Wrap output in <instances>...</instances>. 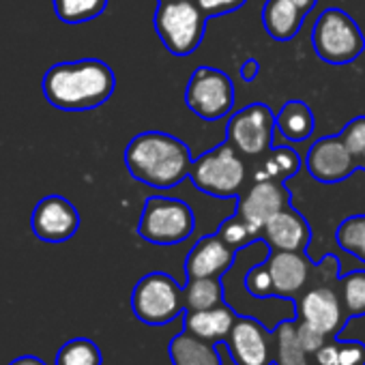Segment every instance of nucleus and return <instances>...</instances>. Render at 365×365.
<instances>
[{"instance_id": "17", "label": "nucleus", "mask_w": 365, "mask_h": 365, "mask_svg": "<svg viewBox=\"0 0 365 365\" xmlns=\"http://www.w3.org/2000/svg\"><path fill=\"white\" fill-rule=\"evenodd\" d=\"M273 279L275 297L279 299H297L305 292L309 282L312 264L303 252H275L271 250L269 258L264 260Z\"/></svg>"}, {"instance_id": "9", "label": "nucleus", "mask_w": 365, "mask_h": 365, "mask_svg": "<svg viewBox=\"0 0 365 365\" xmlns=\"http://www.w3.org/2000/svg\"><path fill=\"white\" fill-rule=\"evenodd\" d=\"M275 114L267 103H252L235 112L226 125L228 142L247 157H262L273 148Z\"/></svg>"}, {"instance_id": "16", "label": "nucleus", "mask_w": 365, "mask_h": 365, "mask_svg": "<svg viewBox=\"0 0 365 365\" xmlns=\"http://www.w3.org/2000/svg\"><path fill=\"white\" fill-rule=\"evenodd\" d=\"M237 260V250L230 247L217 232L202 237L185 260V277H222Z\"/></svg>"}, {"instance_id": "23", "label": "nucleus", "mask_w": 365, "mask_h": 365, "mask_svg": "<svg viewBox=\"0 0 365 365\" xmlns=\"http://www.w3.org/2000/svg\"><path fill=\"white\" fill-rule=\"evenodd\" d=\"M185 297V312L211 309L224 303V284L222 277H192L182 286Z\"/></svg>"}, {"instance_id": "19", "label": "nucleus", "mask_w": 365, "mask_h": 365, "mask_svg": "<svg viewBox=\"0 0 365 365\" xmlns=\"http://www.w3.org/2000/svg\"><path fill=\"white\" fill-rule=\"evenodd\" d=\"M305 14L294 5V0H267L262 9V26L267 35L277 41L286 43L299 35L303 26Z\"/></svg>"}, {"instance_id": "18", "label": "nucleus", "mask_w": 365, "mask_h": 365, "mask_svg": "<svg viewBox=\"0 0 365 365\" xmlns=\"http://www.w3.org/2000/svg\"><path fill=\"white\" fill-rule=\"evenodd\" d=\"M237 314L230 305L222 303L215 305L211 309H200V312H185V322H182V329H187L190 333L209 339L213 344H226L235 322H237Z\"/></svg>"}, {"instance_id": "35", "label": "nucleus", "mask_w": 365, "mask_h": 365, "mask_svg": "<svg viewBox=\"0 0 365 365\" xmlns=\"http://www.w3.org/2000/svg\"><path fill=\"white\" fill-rule=\"evenodd\" d=\"M316 365H339V341L335 339H327V344L314 354Z\"/></svg>"}, {"instance_id": "36", "label": "nucleus", "mask_w": 365, "mask_h": 365, "mask_svg": "<svg viewBox=\"0 0 365 365\" xmlns=\"http://www.w3.org/2000/svg\"><path fill=\"white\" fill-rule=\"evenodd\" d=\"M258 73H260V63L256 58H247L241 65V71H239V76H241L243 82H254L258 78Z\"/></svg>"}, {"instance_id": "20", "label": "nucleus", "mask_w": 365, "mask_h": 365, "mask_svg": "<svg viewBox=\"0 0 365 365\" xmlns=\"http://www.w3.org/2000/svg\"><path fill=\"white\" fill-rule=\"evenodd\" d=\"M168 354L172 365H222L217 344L202 339L187 329H182L170 339Z\"/></svg>"}, {"instance_id": "39", "label": "nucleus", "mask_w": 365, "mask_h": 365, "mask_svg": "<svg viewBox=\"0 0 365 365\" xmlns=\"http://www.w3.org/2000/svg\"><path fill=\"white\" fill-rule=\"evenodd\" d=\"M159 3H165V0H159Z\"/></svg>"}, {"instance_id": "14", "label": "nucleus", "mask_w": 365, "mask_h": 365, "mask_svg": "<svg viewBox=\"0 0 365 365\" xmlns=\"http://www.w3.org/2000/svg\"><path fill=\"white\" fill-rule=\"evenodd\" d=\"M33 232L46 243H65L80 228L78 209L63 196H48L37 202L31 220Z\"/></svg>"}, {"instance_id": "26", "label": "nucleus", "mask_w": 365, "mask_h": 365, "mask_svg": "<svg viewBox=\"0 0 365 365\" xmlns=\"http://www.w3.org/2000/svg\"><path fill=\"white\" fill-rule=\"evenodd\" d=\"M52 3L58 20H63L65 24L91 22L99 18L108 7V0H52Z\"/></svg>"}, {"instance_id": "10", "label": "nucleus", "mask_w": 365, "mask_h": 365, "mask_svg": "<svg viewBox=\"0 0 365 365\" xmlns=\"http://www.w3.org/2000/svg\"><path fill=\"white\" fill-rule=\"evenodd\" d=\"M230 359L235 365H273L275 363V335L260 320L239 316L228 339Z\"/></svg>"}, {"instance_id": "27", "label": "nucleus", "mask_w": 365, "mask_h": 365, "mask_svg": "<svg viewBox=\"0 0 365 365\" xmlns=\"http://www.w3.org/2000/svg\"><path fill=\"white\" fill-rule=\"evenodd\" d=\"M339 297L348 320L365 316V271H350L339 277Z\"/></svg>"}, {"instance_id": "22", "label": "nucleus", "mask_w": 365, "mask_h": 365, "mask_svg": "<svg viewBox=\"0 0 365 365\" xmlns=\"http://www.w3.org/2000/svg\"><path fill=\"white\" fill-rule=\"evenodd\" d=\"M264 159L256 168L254 180H286L294 176L301 168V157L294 148L288 146H275L269 153L262 155Z\"/></svg>"}, {"instance_id": "24", "label": "nucleus", "mask_w": 365, "mask_h": 365, "mask_svg": "<svg viewBox=\"0 0 365 365\" xmlns=\"http://www.w3.org/2000/svg\"><path fill=\"white\" fill-rule=\"evenodd\" d=\"M275 365H309V354L297 337V320H282L275 329Z\"/></svg>"}, {"instance_id": "32", "label": "nucleus", "mask_w": 365, "mask_h": 365, "mask_svg": "<svg viewBox=\"0 0 365 365\" xmlns=\"http://www.w3.org/2000/svg\"><path fill=\"white\" fill-rule=\"evenodd\" d=\"M297 337H299V341H301V346L305 348L307 354H316V352L327 344V339H331V337H327L322 331L314 329L312 324H307V322H303V320H297ZM333 339H335V337H333Z\"/></svg>"}, {"instance_id": "13", "label": "nucleus", "mask_w": 365, "mask_h": 365, "mask_svg": "<svg viewBox=\"0 0 365 365\" xmlns=\"http://www.w3.org/2000/svg\"><path fill=\"white\" fill-rule=\"evenodd\" d=\"M297 320L312 324L327 337H337L344 324H348L341 297L331 286H314L297 301Z\"/></svg>"}, {"instance_id": "34", "label": "nucleus", "mask_w": 365, "mask_h": 365, "mask_svg": "<svg viewBox=\"0 0 365 365\" xmlns=\"http://www.w3.org/2000/svg\"><path fill=\"white\" fill-rule=\"evenodd\" d=\"M247 0H196V5L205 11L207 18H217L241 9Z\"/></svg>"}, {"instance_id": "11", "label": "nucleus", "mask_w": 365, "mask_h": 365, "mask_svg": "<svg viewBox=\"0 0 365 365\" xmlns=\"http://www.w3.org/2000/svg\"><path fill=\"white\" fill-rule=\"evenodd\" d=\"M237 200V215L260 237L264 224L290 205V194L282 180H254Z\"/></svg>"}, {"instance_id": "31", "label": "nucleus", "mask_w": 365, "mask_h": 365, "mask_svg": "<svg viewBox=\"0 0 365 365\" xmlns=\"http://www.w3.org/2000/svg\"><path fill=\"white\" fill-rule=\"evenodd\" d=\"M245 290L254 299H271V297H275V288H273V279H271L267 262L256 264L245 273Z\"/></svg>"}, {"instance_id": "8", "label": "nucleus", "mask_w": 365, "mask_h": 365, "mask_svg": "<svg viewBox=\"0 0 365 365\" xmlns=\"http://www.w3.org/2000/svg\"><path fill=\"white\" fill-rule=\"evenodd\" d=\"M235 84L217 67L200 65L185 88V106L202 120H220L235 108Z\"/></svg>"}, {"instance_id": "21", "label": "nucleus", "mask_w": 365, "mask_h": 365, "mask_svg": "<svg viewBox=\"0 0 365 365\" xmlns=\"http://www.w3.org/2000/svg\"><path fill=\"white\" fill-rule=\"evenodd\" d=\"M275 129L277 133L288 142H305L312 138L316 129V116L312 108L301 99H290L282 106V110L275 116Z\"/></svg>"}, {"instance_id": "7", "label": "nucleus", "mask_w": 365, "mask_h": 365, "mask_svg": "<svg viewBox=\"0 0 365 365\" xmlns=\"http://www.w3.org/2000/svg\"><path fill=\"white\" fill-rule=\"evenodd\" d=\"M131 309L135 318L144 324H170L176 316L185 312L182 286L168 273H148L135 284L131 292Z\"/></svg>"}, {"instance_id": "28", "label": "nucleus", "mask_w": 365, "mask_h": 365, "mask_svg": "<svg viewBox=\"0 0 365 365\" xmlns=\"http://www.w3.org/2000/svg\"><path fill=\"white\" fill-rule=\"evenodd\" d=\"M103 356L93 339L76 337L61 346L56 352V365H101Z\"/></svg>"}, {"instance_id": "33", "label": "nucleus", "mask_w": 365, "mask_h": 365, "mask_svg": "<svg viewBox=\"0 0 365 365\" xmlns=\"http://www.w3.org/2000/svg\"><path fill=\"white\" fill-rule=\"evenodd\" d=\"M339 341V365H365V344L359 339H341Z\"/></svg>"}, {"instance_id": "25", "label": "nucleus", "mask_w": 365, "mask_h": 365, "mask_svg": "<svg viewBox=\"0 0 365 365\" xmlns=\"http://www.w3.org/2000/svg\"><path fill=\"white\" fill-rule=\"evenodd\" d=\"M335 241L341 252L365 264V213L346 217L335 230Z\"/></svg>"}, {"instance_id": "4", "label": "nucleus", "mask_w": 365, "mask_h": 365, "mask_svg": "<svg viewBox=\"0 0 365 365\" xmlns=\"http://www.w3.org/2000/svg\"><path fill=\"white\" fill-rule=\"evenodd\" d=\"M239 155L241 153L226 140L194 159L190 178L196 190L213 198H239L247 178L245 163Z\"/></svg>"}, {"instance_id": "15", "label": "nucleus", "mask_w": 365, "mask_h": 365, "mask_svg": "<svg viewBox=\"0 0 365 365\" xmlns=\"http://www.w3.org/2000/svg\"><path fill=\"white\" fill-rule=\"evenodd\" d=\"M260 239L275 252H305L312 241V228L307 220L288 205L264 224Z\"/></svg>"}, {"instance_id": "37", "label": "nucleus", "mask_w": 365, "mask_h": 365, "mask_svg": "<svg viewBox=\"0 0 365 365\" xmlns=\"http://www.w3.org/2000/svg\"><path fill=\"white\" fill-rule=\"evenodd\" d=\"M9 365H48L46 361H41L39 356H33V354H26V356H18L16 361H11Z\"/></svg>"}, {"instance_id": "1", "label": "nucleus", "mask_w": 365, "mask_h": 365, "mask_svg": "<svg viewBox=\"0 0 365 365\" xmlns=\"http://www.w3.org/2000/svg\"><path fill=\"white\" fill-rule=\"evenodd\" d=\"M116 88L112 67L99 58L56 63L43 76L46 99L65 112H86L103 106Z\"/></svg>"}, {"instance_id": "6", "label": "nucleus", "mask_w": 365, "mask_h": 365, "mask_svg": "<svg viewBox=\"0 0 365 365\" xmlns=\"http://www.w3.org/2000/svg\"><path fill=\"white\" fill-rule=\"evenodd\" d=\"M196 230V215L187 202L168 196H150L144 202L138 235L153 245H178Z\"/></svg>"}, {"instance_id": "38", "label": "nucleus", "mask_w": 365, "mask_h": 365, "mask_svg": "<svg viewBox=\"0 0 365 365\" xmlns=\"http://www.w3.org/2000/svg\"><path fill=\"white\" fill-rule=\"evenodd\" d=\"M316 3H318V0H294V5H297V7H299V9H301L305 16H307V14H309V11L316 7Z\"/></svg>"}, {"instance_id": "29", "label": "nucleus", "mask_w": 365, "mask_h": 365, "mask_svg": "<svg viewBox=\"0 0 365 365\" xmlns=\"http://www.w3.org/2000/svg\"><path fill=\"white\" fill-rule=\"evenodd\" d=\"M346 148L350 150L356 170H365V114L363 116H354L350 123H346V127L339 131Z\"/></svg>"}, {"instance_id": "5", "label": "nucleus", "mask_w": 365, "mask_h": 365, "mask_svg": "<svg viewBox=\"0 0 365 365\" xmlns=\"http://www.w3.org/2000/svg\"><path fill=\"white\" fill-rule=\"evenodd\" d=\"M312 46L320 61L348 65L365 52V37L350 14L333 7L318 16L312 31Z\"/></svg>"}, {"instance_id": "30", "label": "nucleus", "mask_w": 365, "mask_h": 365, "mask_svg": "<svg viewBox=\"0 0 365 365\" xmlns=\"http://www.w3.org/2000/svg\"><path fill=\"white\" fill-rule=\"evenodd\" d=\"M217 235L230 245V247H235L237 252L239 250H243V247H250L256 239H260L237 213L232 215V217H228L226 222H222V226H220V230H217Z\"/></svg>"}, {"instance_id": "2", "label": "nucleus", "mask_w": 365, "mask_h": 365, "mask_svg": "<svg viewBox=\"0 0 365 365\" xmlns=\"http://www.w3.org/2000/svg\"><path fill=\"white\" fill-rule=\"evenodd\" d=\"M192 150L176 135L163 131L138 133L125 148L129 174L155 190H172L190 178Z\"/></svg>"}, {"instance_id": "3", "label": "nucleus", "mask_w": 365, "mask_h": 365, "mask_svg": "<svg viewBox=\"0 0 365 365\" xmlns=\"http://www.w3.org/2000/svg\"><path fill=\"white\" fill-rule=\"evenodd\" d=\"M207 16L196 5V0H165L155 9V31L163 48L172 56H190L194 54L207 31Z\"/></svg>"}, {"instance_id": "12", "label": "nucleus", "mask_w": 365, "mask_h": 365, "mask_svg": "<svg viewBox=\"0 0 365 365\" xmlns=\"http://www.w3.org/2000/svg\"><path fill=\"white\" fill-rule=\"evenodd\" d=\"M305 168L312 178L324 185H335L356 172V163L339 133L316 140L305 155Z\"/></svg>"}]
</instances>
